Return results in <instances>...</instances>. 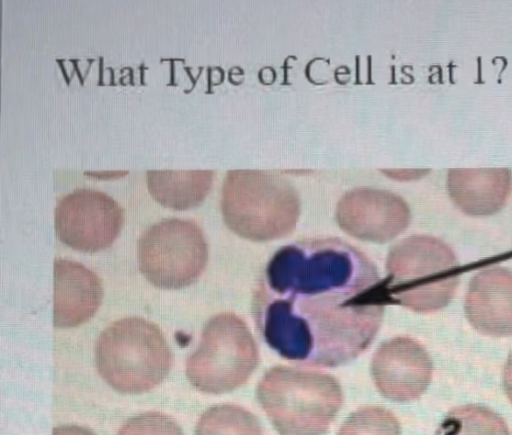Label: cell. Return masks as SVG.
<instances>
[{"label":"cell","instance_id":"6da1fadb","mask_svg":"<svg viewBox=\"0 0 512 435\" xmlns=\"http://www.w3.org/2000/svg\"><path fill=\"white\" fill-rule=\"evenodd\" d=\"M369 288L306 296L264 292L258 299L259 329L266 343L288 360L339 366L364 351L381 325L384 306L375 304Z\"/></svg>","mask_w":512,"mask_h":435},{"label":"cell","instance_id":"7a4b0ae2","mask_svg":"<svg viewBox=\"0 0 512 435\" xmlns=\"http://www.w3.org/2000/svg\"><path fill=\"white\" fill-rule=\"evenodd\" d=\"M378 280L362 252L340 240L323 239L279 249L266 268L263 291L276 296L359 292Z\"/></svg>","mask_w":512,"mask_h":435},{"label":"cell","instance_id":"3957f363","mask_svg":"<svg viewBox=\"0 0 512 435\" xmlns=\"http://www.w3.org/2000/svg\"><path fill=\"white\" fill-rule=\"evenodd\" d=\"M459 283V265L442 240L415 235L394 245L387 256L386 277L372 287L382 306L396 304L430 313L445 307Z\"/></svg>","mask_w":512,"mask_h":435},{"label":"cell","instance_id":"277c9868","mask_svg":"<svg viewBox=\"0 0 512 435\" xmlns=\"http://www.w3.org/2000/svg\"><path fill=\"white\" fill-rule=\"evenodd\" d=\"M220 206L227 227L252 241L287 236L300 215L294 187L280 175L261 170L227 172Z\"/></svg>","mask_w":512,"mask_h":435},{"label":"cell","instance_id":"5b68a950","mask_svg":"<svg viewBox=\"0 0 512 435\" xmlns=\"http://www.w3.org/2000/svg\"><path fill=\"white\" fill-rule=\"evenodd\" d=\"M257 398L280 435H323L342 405L334 377L286 366L265 373Z\"/></svg>","mask_w":512,"mask_h":435},{"label":"cell","instance_id":"8992f818","mask_svg":"<svg viewBox=\"0 0 512 435\" xmlns=\"http://www.w3.org/2000/svg\"><path fill=\"white\" fill-rule=\"evenodd\" d=\"M173 362L169 345L157 325L140 317L111 323L98 337L95 363L113 389L126 394L147 392L168 375Z\"/></svg>","mask_w":512,"mask_h":435},{"label":"cell","instance_id":"52a82bcc","mask_svg":"<svg viewBox=\"0 0 512 435\" xmlns=\"http://www.w3.org/2000/svg\"><path fill=\"white\" fill-rule=\"evenodd\" d=\"M258 361L245 322L233 313H220L205 324L199 346L186 361V377L202 392L222 394L243 385Z\"/></svg>","mask_w":512,"mask_h":435},{"label":"cell","instance_id":"ba28073f","mask_svg":"<svg viewBox=\"0 0 512 435\" xmlns=\"http://www.w3.org/2000/svg\"><path fill=\"white\" fill-rule=\"evenodd\" d=\"M137 257L140 272L152 285L180 289L194 283L204 271L208 245L195 222L163 219L143 232Z\"/></svg>","mask_w":512,"mask_h":435},{"label":"cell","instance_id":"9c48e42d","mask_svg":"<svg viewBox=\"0 0 512 435\" xmlns=\"http://www.w3.org/2000/svg\"><path fill=\"white\" fill-rule=\"evenodd\" d=\"M124 223V210L106 193L78 188L63 196L54 211L58 239L84 253H95L112 245Z\"/></svg>","mask_w":512,"mask_h":435},{"label":"cell","instance_id":"30bf717a","mask_svg":"<svg viewBox=\"0 0 512 435\" xmlns=\"http://www.w3.org/2000/svg\"><path fill=\"white\" fill-rule=\"evenodd\" d=\"M410 209L399 195L377 188H355L342 196L336 208L340 228L354 238L384 243L402 233Z\"/></svg>","mask_w":512,"mask_h":435},{"label":"cell","instance_id":"8fae6325","mask_svg":"<svg viewBox=\"0 0 512 435\" xmlns=\"http://www.w3.org/2000/svg\"><path fill=\"white\" fill-rule=\"evenodd\" d=\"M432 361L416 340L400 336L384 342L375 352L371 372L379 392L397 402L421 396L432 378Z\"/></svg>","mask_w":512,"mask_h":435},{"label":"cell","instance_id":"7c38bea8","mask_svg":"<svg viewBox=\"0 0 512 435\" xmlns=\"http://www.w3.org/2000/svg\"><path fill=\"white\" fill-rule=\"evenodd\" d=\"M465 314L480 333L506 337L512 335V271L503 267L486 268L470 281Z\"/></svg>","mask_w":512,"mask_h":435},{"label":"cell","instance_id":"4fadbf2b","mask_svg":"<svg viewBox=\"0 0 512 435\" xmlns=\"http://www.w3.org/2000/svg\"><path fill=\"white\" fill-rule=\"evenodd\" d=\"M103 298L100 278L83 264L65 258L54 261L53 323L77 327L98 310Z\"/></svg>","mask_w":512,"mask_h":435},{"label":"cell","instance_id":"5bb4252c","mask_svg":"<svg viewBox=\"0 0 512 435\" xmlns=\"http://www.w3.org/2000/svg\"><path fill=\"white\" fill-rule=\"evenodd\" d=\"M447 190L464 213L491 215L509 198L512 174L507 168L451 169L447 175Z\"/></svg>","mask_w":512,"mask_h":435},{"label":"cell","instance_id":"9a60e30c","mask_svg":"<svg viewBox=\"0 0 512 435\" xmlns=\"http://www.w3.org/2000/svg\"><path fill=\"white\" fill-rule=\"evenodd\" d=\"M211 170H148L147 187L152 198L173 210H186L201 204L214 180Z\"/></svg>","mask_w":512,"mask_h":435},{"label":"cell","instance_id":"2e32d148","mask_svg":"<svg viewBox=\"0 0 512 435\" xmlns=\"http://www.w3.org/2000/svg\"><path fill=\"white\" fill-rule=\"evenodd\" d=\"M435 435H510L505 421L488 407L468 404L452 409Z\"/></svg>","mask_w":512,"mask_h":435},{"label":"cell","instance_id":"e0dca14e","mask_svg":"<svg viewBox=\"0 0 512 435\" xmlns=\"http://www.w3.org/2000/svg\"><path fill=\"white\" fill-rule=\"evenodd\" d=\"M195 435H264L257 418L233 404L207 409L198 420Z\"/></svg>","mask_w":512,"mask_h":435},{"label":"cell","instance_id":"ac0fdd59","mask_svg":"<svg viewBox=\"0 0 512 435\" xmlns=\"http://www.w3.org/2000/svg\"><path fill=\"white\" fill-rule=\"evenodd\" d=\"M338 435H401V427L389 410L366 406L350 415Z\"/></svg>","mask_w":512,"mask_h":435},{"label":"cell","instance_id":"d6986e66","mask_svg":"<svg viewBox=\"0 0 512 435\" xmlns=\"http://www.w3.org/2000/svg\"><path fill=\"white\" fill-rule=\"evenodd\" d=\"M117 435H183V432L170 416L146 412L126 421Z\"/></svg>","mask_w":512,"mask_h":435},{"label":"cell","instance_id":"ffe728a7","mask_svg":"<svg viewBox=\"0 0 512 435\" xmlns=\"http://www.w3.org/2000/svg\"><path fill=\"white\" fill-rule=\"evenodd\" d=\"M387 177L398 181H410L421 178L428 173L424 169H382Z\"/></svg>","mask_w":512,"mask_h":435},{"label":"cell","instance_id":"44dd1931","mask_svg":"<svg viewBox=\"0 0 512 435\" xmlns=\"http://www.w3.org/2000/svg\"><path fill=\"white\" fill-rule=\"evenodd\" d=\"M52 435H95L91 430L77 425H63L53 429Z\"/></svg>","mask_w":512,"mask_h":435},{"label":"cell","instance_id":"7402d4cb","mask_svg":"<svg viewBox=\"0 0 512 435\" xmlns=\"http://www.w3.org/2000/svg\"><path fill=\"white\" fill-rule=\"evenodd\" d=\"M503 388L504 391L512 403V351L508 356L504 370H503Z\"/></svg>","mask_w":512,"mask_h":435}]
</instances>
